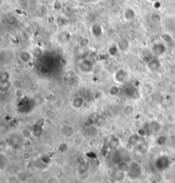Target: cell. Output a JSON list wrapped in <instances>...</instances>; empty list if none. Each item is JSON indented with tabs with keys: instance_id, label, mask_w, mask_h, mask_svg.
Returning <instances> with one entry per match:
<instances>
[{
	"instance_id": "1",
	"label": "cell",
	"mask_w": 175,
	"mask_h": 183,
	"mask_svg": "<svg viewBox=\"0 0 175 183\" xmlns=\"http://www.w3.org/2000/svg\"><path fill=\"white\" fill-rule=\"evenodd\" d=\"M135 17H136V12H135V10L132 7H130V6L126 7V9H124V12H123V18H124V20L127 21H131Z\"/></svg>"
},
{
	"instance_id": "2",
	"label": "cell",
	"mask_w": 175,
	"mask_h": 183,
	"mask_svg": "<svg viewBox=\"0 0 175 183\" xmlns=\"http://www.w3.org/2000/svg\"><path fill=\"white\" fill-rule=\"evenodd\" d=\"M126 77H127V73L124 70L118 71L114 75V79L119 83H122L126 80Z\"/></svg>"
},
{
	"instance_id": "3",
	"label": "cell",
	"mask_w": 175,
	"mask_h": 183,
	"mask_svg": "<svg viewBox=\"0 0 175 183\" xmlns=\"http://www.w3.org/2000/svg\"><path fill=\"white\" fill-rule=\"evenodd\" d=\"M19 57H20V60L24 63H28V61L32 59L31 54L28 53V51H22V53H20Z\"/></svg>"
}]
</instances>
